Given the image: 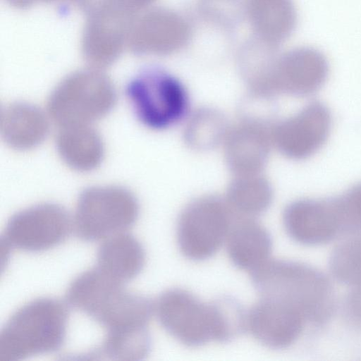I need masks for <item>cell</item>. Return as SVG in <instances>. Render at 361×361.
Segmentation results:
<instances>
[{"mask_svg": "<svg viewBox=\"0 0 361 361\" xmlns=\"http://www.w3.org/2000/svg\"><path fill=\"white\" fill-rule=\"evenodd\" d=\"M123 284L97 267L82 272L68 286L66 298L106 332L147 327L154 310L147 298L126 290Z\"/></svg>", "mask_w": 361, "mask_h": 361, "instance_id": "7a4b0ae2", "label": "cell"}, {"mask_svg": "<svg viewBox=\"0 0 361 361\" xmlns=\"http://www.w3.org/2000/svg\"><path fill=\"white\" fill-rule=\"evenodd\" d=\"M331 128L329 108L321 102H312L271 126L273 145L290 159H305L324 145Z\"/></svg>", "mask_w": 361, "mask_h": 361, "instance_id": "8fae6325", "label": "cell"}, {"mask_svg": "<svg viewBox=\"0 0 361 361\" xmlns=\"http://www.w3.org/2000/svg\"><path fill=\"white\" fill-rule=\"evenodd\" d=\"M188 37L184 21L164 9L145 10L135 18L127 47L137 55L166 54L178 49Z\"/></svg>", "mask_w": 361, "mask_h": 361, "instance_id": "2e32d148", "label": "cell"}, {"mask_svg": "<svg viewBox=\"0 0 361 361\" xmlns=\"http://www.w3.org/2000/svg\"><path fill=\"white\" fill-rule=\"evenodd\" d=\"M307 322L296 308L267 298H260L247 313V329L259 343L272 349L293 344Z\"/></svg>", "mask_w": 361, "mask_h": 361, "instance_id": "5bb4252c", "label": "cell"}, {"mask_svg": "<svg viewBox=\"0 0 361 361\" xmlns=\"http://www.w3.org/2000/svg\"><path fill=\"white\" fill-rule=\"evenodd\" d=\"M0 129L7 145L25 151L44 140L49 132V123L44 113L36 106L14 102L2 109Z\"/></svg>", "mask_w": 361, "mask_h": 361, "instance_id": "ac0fdd59", "label": "cell"}, {"mask_svg": "<svg viewBox=\"0 0 361 361\" xmlns=\"http://www.w3.org/2000/svg\"><path fill=\"white\" fill-rule=\"evenodd\" d=\"M156 312L161 326L187 346L198 347L211 341L224 342V326L217 299L203 302L188 290L171 288L159 297Z\"/></svg>", "mask_w": 361, "mask_h": 361, "instance_id": "5b68a950", "label": "cell"}, {"mask_svg": "<svg viewBox=\"0 0 361 361\" xmlns=\"http://www.w3.org/2000/svg\"><path fill=\"white\" fill-rule=\"evenodd\" d=\"M352 287L345 301V312L350 324L361 330V283Z\"/></svg>", "mask_w": 361, "mask_h": 361, "instance_id": "4316f807", "label": "cell"}, {"mask_svg": "<svg viewBox=\"0 0 361 361\" xmlns=\"http://www.w3.org/2000/svg\"><path fill=\"white\" fill-rule=\"evenodd\" d=\"M139 205L135 195L118 185L94 186L80 195L74 227L77 235L87 241L106 239L125 232L136 221Z\"/></svg>", "mask_w": 361, "mask_h": 361, "instance_id": "8992f818", "label": "cell"}, {"mask_svg": "<svg viewBox=\"0 0 361 361\" xmlns=\"http://www.w3.org/2000/svg\"><path fill=\"white\" fill-rule=\"evenodd\" d=\"M329 269L338 281L351 286L361 283V233L338 243L329 257Z\"/></svg>", "mask_w": 361, "mask_h": 361, "instance_id": "d4e9b609", "label": "cell"}, {"mask_svg": "<svg viewBox=\"0 0 361 361\" xmlns=\"http://www.w3.org/2000/svg\"><path fill=\"white\" fill-rule=\"evenodd\" d=\"M97 258V269L114 281L124 284L142 270L145 252L133 235L122 232L105 239Z\"/></svg>", "mask_w": 361, "mask_h": 361, "instance_id": "d6986e66", "label": "cell"}, {"mask_svg": "<svg viewBox=\"0 0 361 361\" xmlns=\"http://www.w3.org/2000/svg\"><path fill=\"white\" fill-rule=\"evenodd\" d=\"M93 1L94 0H24L29 7L37 2H64L78 7L82 11L87 9Z\"/></svg>", "mask_w": 361, "mask_h": 361, "instance_id": "f1b7e54d", "label": "cell"}, {"mask_svg": "<svg viewBox=\"0 0 361 361\" xmlns=\"http://www.w3.org/2000/svg\"><path fill=\"white\" fill-rule=\"evenodd\" d=\"M72 226L67 211L60 205L44 203L13 214L1 237L11 247L39 252L63 242Z\"/></svg>", "mask_w": 361, "mask_h": 361, "instance_id": "30bf717a", "label": "cell"}, {"mask_svg": "<svg viewBox=\"0 0 361 361\" xmlns=\"http://www.w3.org/2000/svg\"><path fill=\"white\" fill-rule=\"evenodd\" d=\"M260 298L276 300L301 312L308 322L320 324L334 310L331 284L321 271L303 263L268 260L251 272Z\"/></svg>", "mask_w": 361, "mask_h": 361, "instance_id": "6da1fadb", "label": "cell"}, {"mask_svg": "<svg viewBox=\"0 0 361 361\" xmlns=\"http://www.w3.org/2000/svg\"><path fill=\"white\" fill-rule=\"evenodd\" d=\"M223 145L226 162L234 176L261 173L273 145L271 126L245 118L229 127Z\"/></svg>", "mask_w": 361, "mask_h": 361, "instance_id": "9a60e30c", "label": "cell"}, {"mask_svg": "<svg viewBox=\"0 0 361 361\" xmlns=\"http://www.w3.org/2000/svg\"><path fill=\"white\" fill-rule=\"evenodd\" d=\"M272 199L270 183L259 173L235 176L225 200L234 216L253 218L264 212Z\"/></svg>", "mask_w": 361, "mask_h": 361, "instance_id": "7402d4cb", "label": "cell"}, {"mask_svg": "<svg viewBox=\"0 0 361 361\" xmlns=\"http://www.w3.org/2000/svg\"><path fill=\"white\" fill-rule=\"evenodd\" d=\"M228 128L219 111L209 108L200 109L189 117L184 139L192 149L206 151L223 143Z\"/></svg>", "mask_w": 361, "mask_h": 361, "instance_id": "603a6c76", "label": "cell"}, {"mask_svg": "<svg viewBox=\"0 0 361 361\" xmlns=\"http://www.w3.org/2000/svg\"><path fill=\"white\" fill-rule=\"evenodd\" d=\"M56 145L63 162L78 171L95 169L101 164L104 154L102 139L91 125L61 127L56 135Z\"/></svg>", "mask_w": 361, "mask_h": 361, "instance_id": "ffe728a7", "label": "cell"}, {"mask_svg": "<svg viewBox=\"0 0 361 361\" xmlns=\"http://www.w3.org/2000/svg\"><path fill=\"white\" fill-rule=\"evenodd\" d=\"M340 212L343 235L361 233V182L336 197Z\"/></svg>", "mask_w": 361, "mask_h": 361, "instance_id": "484cf974", "label": "cell"}, {"mask_svg": "<svg viewBox=\"0 0 361 361\" xmlns=\"http://www.w3.org/2000/svg\"><path fill=\"white\" fill-rule=\"evenodd\" d=\"M233 214L225 200L214 195L202 196L181 212L177 225V243L180 252L193 261L212 257L226 239Z\"/></svg>", "mask_w": 361, "mask_h": 361, "instance_id": "ba28073f", "label": "cell"}, {"mask_svg": "<svg viewBox=\"0 0 361 361\" xmlns=\"http://www.w3.org/2000/svg\"><path fill=\"white\" fill-rule=\"evenodd\" d=\"M236 218L226 238L227 252L236 267L252 272L269 259L271 238L253 218Z\"/></svg>", "mask_w": 361, "mask_h": 361, "instance_id": "e0dca14e", "label": "cell"}, {"mask_svg": "<svg viewBox=\"0 0 361 361\" xmlns=\"http://www.w3.org/2000/svg\"><path fill=\"white\" fill-rule=\"evenodd\" d=\"M248 13L256 31L271 44L288 38L296 25L292 0H248Z\"/></svg>", "mask_w": 361, "mask_h": 361, "instance_id": "44dd1931", "label": "cell"}, {"mask_svg": "<svg viewBox=\"0 0 361 361\" xmlns=\"http://www.w3.org/2000/svg\"><path fill=\"white\" fill-rule=\"evenodd\" d=\"M283 223L288 235L305 245L328 243L343 235L336 197L295 200L286 207Z\"/></svg>", "mask_w": 361, "mask_h": 361, "instance_id": "4fadbf2b", "label": "cell"}, {"mask_svg": "<svg viewBox=\"0 0 361 361\" xmlns=\"http://www.w3.org/2000/svg\"><path fill=\"white\" fill-rule=\"evenodd\" d=\"M116 92L111 79L101 70H80L66 76L51 93L47 109L60 128L91 125L114 106Z\"/></svg>", "mask_w": 361, "mask_h": 361, "instance_id": "277c9868", "label": "cell"}, {"mask_svg": "<svg viewBox=\"0 0 361 361\" xmlns=\"http://www.w3.org/2000/svg\"><path fill=\"white\" fill-rule=\"evenodd\" d=\"M150 348L151 338L145 327L106 332L101 348L94 355L116 360H140L148 355Z\"/></svg>", "mask_w": 361, "mask_h": 361, "instance_id": "cb8c5ba5", "label": "cell"}, {"mask_svg": "<svg viewBox=\"0 0 361 361\" xmlns=\"http://www.w3.org/2000/svg\"><path fill=\"white\" fill-rule=\"evenodd\" d=\"M68 312L53 298H39L16 310L0 334V361L55 351L64 342Z\"/></svg>", "mask_w": 361, "mask_h": 361, "instance_id": "3957f363", "label": "cell"}, {"mask_svg": "<svg viewBox=\"0 0 361 361\" xmlns=\"http://www.w3.org/2000/svg\"><path fill=\"white\" fill-rule=\"evenodd\" d=\"M123 7L135 14H138L154 0H117Z\"/></svg>", "mask_w": 361, "mask_h": 361, "instance_id": "83f0119b", "label": "cell"}, {"mask_svg": "<svg viewBox=\"0 0 361 361\" xmlns=\"http://www.w3.org/2000/svg\"><path fill=\"white\" fill-rule=\"evenodd\" d=\"M329 72L328 61L320 51L309 47L294 49L275 59L268 81V96H310L324 85Z\"/></svg>", "mask_w": 361, "mask_h": 361, "instance_id": "7c38bea8", "label": "cell"}, {"mask_svg": "<svg viewBox=\"0 0 361 361\" xmlns=\"http://www.w3.org/2000/svg\"><path fill=\"white\" fill-rule=\"evenodd\" d=\"M126 95L137 118L152 129L171 127L188 111L189 97L182 82L158 68L140 72L128 84Z\"/></svg>", "mask_w": 361, "mask_h": 361, "instance_id": "52a82bcc", "label": "cell"}, {"mask_svg": "<svg viewBox=\"0 0 361 361\" xmlns=\"http://www.w3.org/2000/svg\"><path fill=\"white\" fill-rule=\"evenodd\" d=\"M136 16L116 0H102L85 13L81 47L91 68L102 70L117 60Z\"/></svg>", "mask_w": 361, "mask_h": 361, "instance_id": "9c48e42d", "label": "cell"}]
</instances>
